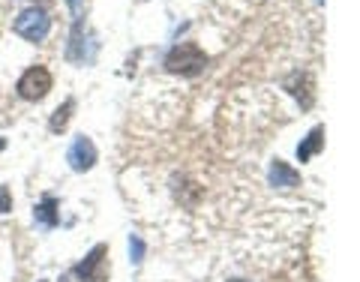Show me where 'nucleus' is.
Masks as SVG:
<instances>
[{
    "mask_svg": "<svg viewBox=\"0 0 360 282\" xmlns=\"http://www.w3.org/2000/svg\"><path fill=\"white\" fill-rule=\"evenodd\" d=\"M205 66H207V54L195 42L174 45L165 58V70L174 75H198V72H205Z\"/></svg>",
    "mask_w": 360,
    "mask_h": 282,
    "instance_id": "nucleus-1",
    "label": "nucleus"
},
{
    "mask_svg": "<svg viewBox=\"0 0 360 282\" xmlns=\"http://www.w3.org/2000/svg\"><path fill=\"white\" fill-rule=\"evenodd\" d=\"M72 274L82 282H108V246L96 243L94 250L84 255V262L75 264Z\"/></svg>",
    "mask_w": 360,
    "mask_h": 282,
    "instance_id": "nucleus-2",
    "label": "nucleus"
},
{
    "mask_svg": "<svg viewBox=\"0 0 360 282\" xmlns=\"http://www.w3.org/2000/svg\"><path fill=\"white\" fill-rule=\"evenodd\" d=\"M15 33L21 39H27V42H42L45 37H49V30H51V18L42 13V9L37 6H30L25 9L18 18H15Z\"/></svg>",
    "mask_w": 360,
    "mask_h": 282,
    "instance_id": "nucleus-3",
    "label": "nucleus"
},
{
    "mask_svg": "<svg viewBox=\"0 0 360 282\" xmlns=\"http://www.w3.org/2000/svg\"><path fill=\"white\" fill-rule=\"evenodd\" d=\"M15 90H18L21 99H27V103H37V99H42L51 90V72L45 70V66H30V70L18 78Z\"/></svg>",
    "mask_w": 360,
    "mask_h": 282,
    "instance_id": "nucleus-4",
    "label": "nucleus"
},
{
    "mask_svg": "<svg viewBox=\"0 0 360 282\" xmlns=\"http://www.w3.org/2000/svg\"><path fill=\"white\" fill-rule=\"evenodd\" d=\"M66 162H70L72 172H90V168L96 165V144L84 139V135H78L72 141L70 153H66Z\"/></svg>",
    "mask_w": 360,
    "mask_h": 282,
    "instance_id": "nucleus-5",
    "label": "nucleus"
},
{
    "mask_svg": "<svg viewBox=\"0 0 360 282\" xmlns=\"http://www.w3.org/2000/svg\"><path fill=\"white\" fill-rule=\"evenodd\" d=\"M270 186H279V189H295L300 186V172L291 168L283 160H274L270 162Z\"/></svg>",
    "mask_w": 360,
    "mask_h": 282,
    "instance_id": "nucleus-6",
    "label": "nucleus"
},
{
    "mask_svg": "<svg viewBox=\"0 0 360 282\" xmlns=\"http://www.w3.org/2000/svg\"><path fill=\"white\" fill-rule=\"evenodd\" d=\"M321 148H324V127H315V129L307 135V139H303L300 148H297V160H300V162H309Z\"/></svg>",
    "mask_w": 360,
    "mask_h": 282,
    "instance_id": "nucleus-7",
    "label": "nucleus"
},
{
    "mask_svg": "<svg viewBox=\"0 0 360 282\" xmlns=\"http://www.w3.org/2000/svg\"><path fill=\"white\" fill-rule=\"evenodd\" d=\"M33 217H37V222H42L45 229H54V225H58V201L49 196V198L42 201V205H37Z\"/></svg>",
    "mask_w": 360,
    "mask_h": 282,
    "instance_id": "nucleus-8",
    "label": "nucleus"
},
{
    "mask_svg": "<svg viewBox=\"0 0 360 282\" xmlns=\"http://www.w3.org/2000/svg\"><path fill=\"white\" fill-rule=\"evenodd\" d=\"M72 111H75V99H66V103L51 115L49 129H51V132H63V129H66V123H70V115H72Z\"/></svg>",
    "mask_w": 360,
    "mask_h": 282,
    "instance_id": "nucleus-9",
    "label": "nucleus"
},
{
    "mask_svg": "<svg viewBox=\"0 0 360 282\" xmlns=\"http://www.w3.org/2000/svg\"><path fill=\"white\" fill-rule=\"evenodd\" d=\"M129 255H132V262H135V264H139L141 258H144V243L135 238V234H129Z\"/></svg>",
    "mask_w": 360,
    "mask_h": 282,
    "instance_id": "nucleus-10",
    "label": "nucleus"
},
{
    "mask_svg": "<svg viewBox=\"0 0 360 282\" xmlns=\"http://www.w3.org/2000/svg\"><path fill=\"white\" fill-rule=\"evenodd\" d=\"M66 6H70V13H72L75 25H78V21H82V15H84V0H66Z\"/></svg>",
    "mask_w": 360,
    "mask_h": 282,
    "instance_id": "nucleus-11",
    "label": "nucleus"
},
{
    "mask_svg": "<svg viewBox=\"0 0 360 282\" xmlns=\"http://www.w3.org/2000/svg\"><path fill=\"white\" fill-rule=\"evenodd\" d=\"M13 210V198H9V189H0V213Z\"/></svg>",
    "mask_w": 360,
    "mask_h": 282,
    "instance_id": "nucleus-12",
    "label": "nucleus"
},
{
    "mask_svg": "<svg viewBox=\"0 0 360 282\" xmlns=\"http://www.w3.org/2000/svg\"><path fill=\"white\" fill-rule=\"evenodd\" d=\"M4 148H6V141H4V139H0V150H4Z\"/></svg>",
    "mask_w": 360,
    "mask_h": 282,
    "instance_id": "nucleus-13",
    "label": "nucleus"
},
{
    "mask_svg": "<svg viewBox=\"0 0 360 282\" xmlns=\"http://www.w3.org/2000/svg\"><path fill=\"white\" fill-rule=\"evenodd\" d=\"M229 282H246V279H229Z\"/></svg>",
    "mask_w": 360,
    "mask_h": 282,
    "instance_id": "nucleus-14",
    "label": "nucleus"
}]
</instances>
